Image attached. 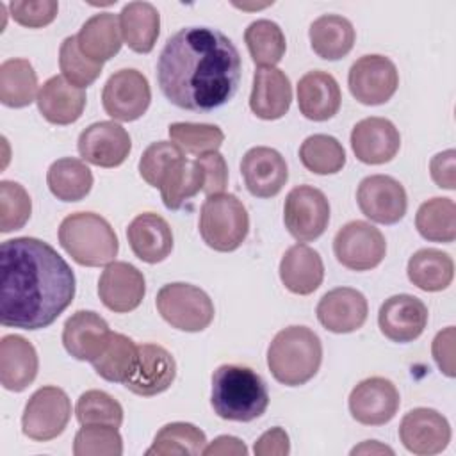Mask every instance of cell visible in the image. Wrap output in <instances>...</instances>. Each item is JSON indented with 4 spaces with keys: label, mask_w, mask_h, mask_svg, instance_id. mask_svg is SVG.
<instances>
[{
    "label": "cell",
    "mask_w": 456,
    "mask_h": 456,
    "mask_svg": "<svg viewBox=\"0 0 456 456\" xmlns=\"http://www.w3.org/2000/svg\"><path fill=\"white\" fill-rule=\"evenodd\" d=\"M253 452L256 456H287L290 452L287 431L280 426L271 428L255 442Z\"/></svg>",
    "instance_id": "obj_52"
},
{
    "label": "cell",
    "mask_w": 456,
    "mask_h": 456,
    "mask_svg": "<svg viewBox=\"0 0 456 456\" xmlns=\"http://www.w3.org/2000/svg\"><path fill=\"white\" fill-rule=\"evenodd\" d=\"M210 404L217 417L233 422H251L269 406L267 385L246 365L223 363L212 374Z\"/></svg>",
    "instance_id": "obj_3"
},
{
    "label": "cell",
    "mask_w": 456,
    "mask_h": 456,
    "mask_svg": "<svg viewBox=\"0 0 456 456\" xmlns=\"http://www.w3.org/2000/svg\"><path fill=\"white\" fill-rule=\"evenodd\" d=\"M312 50L324 61H338L354 46V27L340 14H322L308 28Z\"/></svg>",
    "instance_id": "obj_32"
},
{
    "label": "cell",
    "mask_w": 456,
    "mask_h": 456,
    "mask_svg": "<svg viewBox=\"0 0 456 456\" xmlns=\"http://www.w3.org/2000/svg\"><path fill=\"white\" fill-rule=\"evenodd\" d=\"M240 55L223 32L210 27H185L173 34L157 59V82L176 107L208 112L239 89Z\"/></svg>",
    "instance_id": "obj_2"
},
{
    "label": "cell",
    "mask_w": 456,
    "mask_h": 456,
    "mask_svg": "<svg viewBox=\"0 0 456 456\" xmlns=\"http://www.w3.org/2000/svg\"><path fill=\"white\" fill-rule=\"evenodd\" d=\"M125 45L137 53H150L160 32V14L150 2H128L119 12Z\"/></svg>",
    "instance_id": "obj_31"
},
{
    "label": "cell",
    "mask_w": 456,
    "mask_h": 456,
    "mask_svg": "<svg viewBox=\"0 0 456 456\" xmlns=\"http://www.w3.org/2000/svg\"><path fill=\"white\" fill-rule=\"evenodd\" d=\"M408 280L424 292H438L451 285L454 278L452 258L440 249L424 248L408 260Z\"/></svg>",
    "instance_id": "obj_33"
},
{
    "label": "cell",
    "mask_w": 456,
    "mask_h": 456,
    "mask_svg": "<svg viewBox=\"0 0 456 456\" xmlns=\"http://www.w3.org/2000/svg\"><path fill=\"white\" fill-rule=\"evenodd\" d=\"M207 444L205 433L189 422H171L162 426L151 447L146 451L148 456H198L203 452Z\"/></svg>",
    "instance_id": "obj_37"
},
{
    "label": "cell",
    "mask_w": 456,
    "mask_h": 456,
    "mask_svg": "<svg viewBox=\"0 0 456 456\" xmlns=\"http://www.w3.org/2000/svg\"><path fill=\"white\" fill-rule=\"evenodd\" d=\"M137 353L135 370L125 383V388L141 397H153L166 392L176 378L173 354L159 344H141L137 346Z\"/></svg>",
    "instance_id": "obj_19"
},
{
    "label": "cell",
    "mask_w": 456,
    "mask_h": 456,
    "mask_svg": "<svg viewBox=\"0 0 456 456\" xmlns=\"http://www.w3.org/2000/svg\"><path fill=\"white\" fill-rule=\"evenodd\" d=\"M162 319L180 331H203L214 321V303L208 294L191 283H167L155 299Z\"/></svg>",
    "instance_id": "obj_7"
},
{
    "label": "cell",
    "mask_w": 456,
    "mask_h": 456,
    "mask_svg": "<svg viewBox=\"0 0 456 456\" xmlns=\"http://www.w3.org/2000/svg\"><path fill=\"white\" fill-rule=\"evenodd\" d=\"M401 146L395 125L387 118L370 116L358 121L351 130V148L363 164L378 166L390 162Z\"/></svg>",
    "instance_id": "obj_21"
},
{
    "label": "cell",
    "mask_w": 456,
    "mask_h": 456,
    "mask_svg": "<svg viewBox=\"0 0 456 456\" xmlns=\"http://www.w3.org/2000/svg\"><path fill=\"white\" fill-rule=\"evenodd\" d=\"M240 175L246 189L256 198L276 196L289 180L287 162L280 151L269 146L248 150L240 160Z\"/></svg>",
    "instance_id": "obj_20"
},
{
    "label": "cell",
    "mask_w": 456,
    "mask_h": 456,
    "mask_svg": "<svg viewBox=\"0 0 456 456\" xmlns=\"http://www.w3.org/2000/svg\"><path fill=\"white\" fill-rule=\"evenodd\" d=\"M75 415L82 426L102 424L119 428L123 422V406L103 390H87L78 397Z\"/></svg>",
    "instance_id": "obj_44"
},
{
    "label": "cell",
    "mask_w": 456,
    "mask_h": 456,
    "mask_svg": "<svg viewBox=\"0 0 456 456\" xmlns=\"http://www.w3.org/2000/svg\"><path fill=\"white\" fill-rule=\"evenodd\" d=\"M59 68L62 71V77L69 84L84 89L89 87L102 75L103 64L89 61L78 50L77 36H68L59 48Z\"/></svg>",
    "instance_id": "obj_46"
},
{
    "label": "cell",
    "mask_w": 456,
    "mask_h": 456,
    "mask_svg": "<svg viewBox=\"0 0 456 456\" xmlns=\"http://www.w3.org/2000/svg\"><path fill=\"white\" fill-rule=\"evenodd\" d=\"M322 362V344L306 326L280 330L267 347V367L274 379L285 387L308 383Z\"/></svg>",
    "instance_id": "obj_4"
},
{
    "label": "cell",
    "mask_w": 456,
    "mask_h": 456,
    "mask_svg": "<svg viewBox=\"0 0 456 456\" xmlns=\"http://www.w3.org/2000/svg\"><path fill=\"white\" fill-rule=\"evenodd\" d=\"M399 440L413 454H438L451 442V426L447 419L433 408H413L399 424Z\"/></svg>",
    "instance_id": "obj_16"
},
{
    "label": "cell",
    "mask_w": 456,
    "mask_h": 456,
    "mask_svg": "<svg viewBox=\"0 0 456 456\" xmlns=\"http://www.w3.org/2000/svg\"><path fill=\"white\" fill-rule=\"evenodd\" d=\"M59 244L78 264L98 267L114 262L119 242L110 223L94 212H75L59 226Z\"/></svg>",
    "instance_id": "obj_5"
},
{
    "label": "cell",
    "mask_w": 456,
    "mask_h": 456,
    "mask_svg": "<svg viewBox=\"0 0 456 456\" xmlns=\"http://www.w3.org/2000/svg\"><path fill=\"white\" fill-rule=\"evenodd\" d=\"M205 456H246L248 454V447L244 445L242 440L235 438V436H230V435H221L217 436L214 442H210L208 445H205L203 452Z\"/></svg>",
    "instance_id": "obj_53"
},
{
    "label": "cell",
    "mask_w": 456,
    "mask_h": 456,
    "mask_svg": "<svg viewBox=\"0 0 456 456\" xmlns=\"http://www.w3.org/2000/svg\"><path fill=\"white\" fill-rule=\"evenodd\" d=\"M317 319L331 333H351L360 330L369 314L365 296L351 287H337L317 303Z\"/></svg>",
    "instance_id": "obj_22"
},
{
    "label": "cell",
    "mask_w": 456,
    "mask_h": 456,
    "mask_svg": "<svg viewBox=\"0 0 456 456\" xmlns=\"http://www.w3.org/2000/svg\"><path fill=\"white\" fill-rule=\"evenodd\" d=\"M185 160L183 150L169 141L151 142L139 159V175L141 178L151 185L160 189L169 173Z\"/></svg>",
    "instance_id": "obj_42"
},
{
    "label": "cell",
    "mask_w": 456,
    "mask_h": 456,
    "mask_svg": "<svg viewBox=\"0 0 456 456\" xmlns=\"http://www.w3.org/2000/svg\"><path fill=\"white\" fill-rule=\"evenodd\" d=\"M78 50L93 62L103 64L112 59L123 45L119 18L112 12H98L86 20L77 34Z\"/></svg>",
    "instance_id": "obj_30"
},
{
    "label": "cell",
    "mask_w": 456,
    "mask_h": 456,
    "mask_svg": "<svg viewBox=\"0 0 456 456\" xmlns=\"http://www.w3.org/2000/svg\"><path fill=\"white\" fill-rule=\"evenodd\" d=\"M356 201L362 214L379 224L399 223L408 208L404 187L388 175L365 176L356 189Z\"/></svg>",
    "instance_id": "obj_13"
},
{
    "label": "cell",
    "mask_w": 456,
    "mask_h": 456,
    "mask_svg": "<svg viewBox=\"0 0 456 456\" xmlns=\"http://www.w3.org/2000/svg\"><path fill=\"white\" fill-rule=\"evenodd\" d=\"M110 335L107 321L93 310H78L66 319L62 328L64 349L80 362H93Z\"/></svg>",
    "instance_id": "obj_23"
},
{
    "label": "cell",
    "mask_w": 456,
    "mask_h": 456,
    "mask_svg": "<svg viewBox=\"0 0 456 456\" xmlns=\"http://www.w3.org/2000/svg\"><path fill=\"white\" fill-rule=\"evenodd\" d=\"M32 201L23 185L11 180L0 182V232L9 233L27 224Z\"/></svg>",
    "instance_id": "obj_47"
},
{
    "label": "cell",
    "mask_w": 456,
    "mask_h": 456,
    "mask_svg": "<svg viewBox=\"0 0 456 456\" xmlns=\"http://www.w3.org/2000/svg\"><path fill=\"white\" fill-rule=\"evenodd\" d=\"M401 404L395 385L381 376L360 381L349 394V413L363 426H383L394 419Z\"/></svg>",
    "instance_id": "obj_14"
},
{
    "label": "cell",
    "mask_w": 456,
    "mask_h": 456,
    "mask_svg": "<svg viewBox=\"0 0 456 456\" xmlns=\"http://www.w3.org/2000/svg\"><path fill=\"white\" fill-rule=\"evenodd\" d=\"M417 232L431 242H452L456 239V203L451 198L424 201L415 216Z\"/></svg>",
    "instance_id": "obj_38"
},
{
    "label": "cell",
    "mask_w": 456,
    "mask_h": 456,
    "mask_svg": "<svg viewBox=\"0 0 456 456\" xmlns=\"http://www.w3.org/2000/svg\"><path fill=\"white\" fill-rule=\"evenodd\" d=\"M167 134L175 144L191 155L217 151L224 141V134L217 125L210 123H171Z\"/></svg>",
    "instance_id": "obj_43"
},
{
    "label": "cell",
    "mask_w": 456,
    "mask_h": 456,
    "mask_svg": "<svg viewBox=\"0 0 456 456\" xmlns=\"http://www.w3.org/2000/svg\"><path fill=\"white\" fill-rule=\"evenodd\" d=\"M378 324L388 340L397 344L413 342L428 324V306L411 294H395L379 306Z\"/></svg>",
    "instance_id": "obj_18"
},
{
    "label": "cell",
    "mask_w": 456,
    "mask_h": 456,
    "mask_svg": "<svg viewBox=\"0 0 456 456\" xmlns=\"http://www.w3.org/2000/svg\"><path fill=\"white\" fill-rule=\"evenodd\" d=\"M194 160L200 164L205 176L203 192L207 196L223 192L228 185V166L224 157L219 151H208V153L198 155Z\"/></svg>",
    "instance_id": "obj_49"
},
{
    "label": "cell",
    "mask_w": 456,
    "mask_h": 456,
    "mask_svg": "<svg viewBox=\"0 0 456 456\" xmlns=\"http://www.w3.org/2000/svg\"><path fill=\"white\" fill-rule=\"evenodd\" d=\"M244 41L258 68H273L285 55V34L280 25L271 20L251 21L244 30Z\"/></svg>",
    "instance_id": "obj_39"
},
{
    "label": "cell",
    "mask_w": 456,
    "mask_h": 456,
    "mask_svg": "<svg viewBox=\"0 0 456 456\" xmlns=\"http://www.w3.org/2000/svg\"><path fill=\"white\" fill-rule=\"evenodd\" d=\"M46 183L50 192L61 201H80L93 187L91 169L78 159L64 157L48 167Z\"/></svg>",
    "instance_id": "obj_35"
},
{
    "label": "cell",
    "mask_w": 456,
    "mask_h": 456,
    "mask_svg": "<svg viewBox=\"0 0 456 456\" xmlns=\"http://www.w3.org/2000/svg\"><path fill=\"white\" fill-rule=\"evenodd\" d=\"M333 253L344 267L351 271H369L378 267L387 253L383 233L367 221H349L333 239Z\"/></svg>",
    "instance_id": "obj_10"
},
{
    "label": "cell",
    "mask_w": 456,
    "mask_h": 456,
    "mask_svg": "<svg viewBox=\"0 0 456 456\" xmlns=\"http://www.w3.org/2000/svg\"><path fill=\"white\" fill-rule=\"evenodd\" d=\"M36 347L21 335H5L0 340V383L5 390L21 392L37 376Z\"/></svg>",
    "instance_id": "obj_27"
},
{
    "label": "cell",
    "mask_w": 456,
    "mask_h": 456,
    "mask_svg": "<svg viewBox=\"0 0 456 456\" xmlns=\"http://www.w3.org/2000/svg\"><path fill=\"white\" fill-rule=\"evenodd\" d=\"M200 235L214 251H235L248 237L249 216L242 201L228 192L207 196L200 210Z\"/></svg>",
    "instance_id": "obj_6"
},
{
    "label": "cell",
    "mask_w": 456,
    "mask_h": 456,
    "mask_svg": "<svg viewBox=\"0 0 456 456\" xmlns=\"http://www.w3.org/2000/svg\"><path fill=\"white\" fill-rule=\"evenodd\" d=\"M75 274L45 240L14 237L0 246V322L43 330L71 305Z\"/></svg>",
    "instance_id": "obj_1"
},
{
    "label": "cell",
    "mask_w": 456,
    "mask_h": 456,
    "mask_svg": "<svg viewBox=\"0 0 456 456\" xmlns=\"http://www.w3.org/2000/svg\"><path fill=\"white\" fill-rule=\"evenodd\" d=\"M431 353L438 369L447 378H454V326H447L436 333L431 344Z\"/></svg>",
    "instance_id": "obj_50"
},
{
    "label": "cell",
    "mask_w": 456,
    "mask_h": 456,
    "mask_svg": "<svg viewBox=\"0 0 456 456\" xmlns=\"http://www.w3.org/2000/svg\"><path fill=\"white\" fill-rule=\"evenodd\" d=\"M385 452L394 454V449H390L387 445H381L376 440H367V442L360 444L358 447L351 449V454H385Z\"/></svg>",
    "instance_id": "obj_54"
},
{
    "label": "cell",
    "mask_w": 456,
    "mask_h": 456,
    "mask_svg": "<svg viewBox=\"0 0 456 456\" xmlns=\"http://www.w3.org/2000/svg\"><path fill=\"white\" fill-rule=\"evenodd\" d=\"M75 456H121L123 440L118 428L102 424L82 426L73 440Z\"/></svg>",
    "instance_id": "obj_45"
},
{
    "label": "cell",
    "mask_w": 456,
    "mask_h": 456,
    "mask_svg": "<svg viewBox=\"0 0 456 456\" xmlns=\"http://www.w3.org/2000/svg\"><path fill=\"white\" fill-rule=\"evenodd\" d=\"M342 94L333 75L314 69L297 82V107L306 119L326 121L340 109Z\"/></svg>",
    "instance_id": "obj_26"
},
{
    "label": "cell",
    "mask_w": 456,
    "mask_h": 456,
    "mask_svg": "<svg viewBox=\"0 0 456 456\" xmlns=\"http://www.w3.org/2000/svg\"><path fill=\"white\" fill-rule=\"evenodd\" d=\"M429 173L433 182L442 187L454 191L456 187V151L445 150L436 153L429 162Z\"/></svg>",
    "instance_id": "obj_51"
},
{
    "label": "cell",
    "mask_w": 456,
    "mask_h": 456,
    "mask_svg": "<svg viewBox=\"0 0 456 456\" xmlns=\"http://www.w3.org/2000/svg\"><path fill=\"white\" fill-rule=\"evenodd\" d=\"M11 16L16 23L28 28H41L50 25L59 11V4L55 0H37V2H11L9 4Z\"/></svg>",
    "instance_id": "obj_48"
},
{
    "label": "cell",
    "mask_w": 456,
    "mask_h": 456,
    "mask_svg": "<svg viewBox=\"0 0 456 456\" xmlns=\"http://www.w3.org/2000/svg\"><path fill=\"white\" fill-rule=\"evenodd\" d=\"M37 109L48 123L71 125L86 107L84 89L69 84L64 77H50L37 93Z\"/></svg>",
    "instance_id": "obj_29"
},
{
    "label": "cell",
    "mask_w": 456,
    "mask_h": 456,
    "mask_svg": "<svg viewBox=\"0 0 456 456\" xmlns=\"http://www.w3.org/2000/svg\"><path fill=\"white\" fill-rule=\"evenodd\" d=\"M126 239L134 255L146 264L166 260L173 249L171 226L155 212L135 216L126 228Z\"/></svg>",
    "instance_id": "obj_24"
},
{
    "label": "cell",
    "mask_w": 456,
    "mask_h": 456,
    "mask_svg": "<svg viewBox=\"0 0 456 456\" xmlns=\"http://www.w3.org/2000/svg\"><path fill=\"white\" fill-rule=\"evenodd\" d=\"M347 86L360 103L381 105L395 94L399 73L388 57L370 53L353 62L347 75Z\"/></svg>",
    "instance_id": "obj_11"
},
{
    "label": "cell",
    "mask_w": 456,
    "mask_h": 456,
    "mask_svg": "<svg viewBox=\"0 0 456 456\" xmlns=\"http://www.w3.org/2000/svg\"><path fill=\"white\" fill-rule=\"evenodd\" d=\"M283 223L297 242L321 237L330 223V203L322 191L312 185L294 187L283 205Z\"/></svg>",
    "instance_id": "obj_9"
},
{
    "label": "cell",
    "mask_w": 456,
    "mask_h": 456,
    "mask_svg": "<svg viewBox=\"0 0 456 456\" xmlns=\"http://www.w3.org/2000/svg\"><path fill=\"white\" fill-rule=\"evenodd\" d=\"M205 176L196 160H182L164 180L160 196L169 210H178L187 200L203 191Z\"/></svg>",
    "instance_id": "obj_41"
},
{
    "label": "cell",
    "mask_w": 456,
    "mask_h": 456,
    "mask_svg": "<svg viewBox=\"0 0 456 456\" xmlns=\"http://www.w3.org/2000/svg\"><path fill=\"white\" fill-rule=\"evenodd\" d=\"M151 89L148 78L132 68L119 69L109 77L102 91L103 110L118 121H135L150 107Z\"/></svg>",
    "instance_id": "obj_12"
},
{
    "label": "cell",
    "mask_w": 456,
    "mask_h": 456,
    "mask_svg": "<svg viewBox=\"0 0 456 456\" xmlns=\"http://www.w3.org/2000/svg\"><path fill=\"white\" fill-rule=\"evenodd\" d=\"M37 93V75L27 59H7L0 64V102L5 107L30 105Z\"/></svg>",
    "instance_id": "obj_36"
},
{
    "label": "cell",
    "mask_w": 456,
    "mask_h": 456,
    "mask_svg": "<svg viewBox=\"0 0 456 456\" xmlns=\"http://www.w3.org/2000/svg\"><path fill=\"white\" fill-rule=\"evenodd\" d=\"M77 146L86 162L98 167H118L126 160L132 141L119 123L98 121L80 132Z\"/></svg>",
    "instance_id": "obj_15"
},
{
    "label": "cell",
    "mask_w": 456,
    "mask_h": 456,
    "mask_svg": "<svg viewBox=\"0 0 456 456\" xmlns=\"http://www.w3.org/2000/svg\"><path fill=\"white\" fill-rule=\"evenodd\" d=\"M137 346L123 333L110 331L105 347L91 362L96 374L110 383H126L137 365Z\"/></svg>",
    "instance_id": "obj_34"
},
{
    "label": "cell",
    "mask_w": 456,
    "mask_h": 456,
    "mask_svg": "<svg viewBox=\"0 0 456 456\" xmlns=\"http://www.w3.org/2000/svg\"><path fill=\"white\" fill-rule=\"evenodd\" d=\"M299 159L315 175H335L346 164V151L333 135L314 134L301 142Z\"/></svg>",
    "instance_id": "obj_40"
},
{
    "label": "cell",
    "mask_w": 456,
    "mask_h": 456,
    "mask_svg": "<svg viewBox=\"0 0 456 456\" xmlns=\"http://www.w3.org/2000/svg\"><path fill=\"white\" fill-rule=\"evenodd\" d=\"M280 280L297 296L315 292L324 280V264L315 249L299 242L290 246L280 262Z\"/></svg>",
    "instance_id": "obj_28"
},
{
    "label": "cell",
    "mask_w": 456,
    "mask_h": 456,
    "mask_svg": "<svg viewBox=\"0 0 456 456\" xmlns=\"http://www.w3.org/2000/svg\"><path fill=\"white\" fill-rule=\"evenodd\" d=\"M292 102V86L289 77L278 68H258L253 75L249 109L260 119L283 118Z\"/></svg>",
    "instance_id": "obj_25"
},
{
    "label": "cell",
    "mask_w": 456,
    "mask_h": 456,
    "mask_svg": "<svg viewBox=\"0 0 456 456\" xmlns=\"http://www.w3.org/2000/svg\"><path fill=\"white\" fill-rule=\"evenodd\" d=\"M146 292V281L142 273L121 260H114L105 265L98 280V296L102 303L116 314H126L135 310Z\"/></svg>",
    "instance_id": "obj_17"
},
{
    "label": "cell",
    "mask_w": 456,
    "mask_h": 456,
    "mask_svg": "<svg viewBox=\"0 0 456 456\" xmlns=\"http://www.w3.org/2000/svg\"><path fill=\"white\" fill-rule=\"evenodd\" d=\"M71 417V401L59 387L37 388L25 404L21 417V431L36 442L57 438L68 426Z\"/></svg>",
    "instance_id": "obj_8"
}]
</instances>
